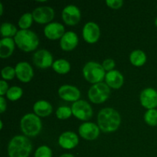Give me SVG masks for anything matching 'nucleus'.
<instances>
[{
	"label": "nucleus",
	"instance_id": "obj_32",
	"mask_svg": "<svg viewBox=\"0 0 157 157\" xmlns=\"http://www.w3.org/2000/svg\"><path fill=\"white\" fill-rule=\"evenodd\" d=\"M102 66L104 68V70L110 71L113 70V67H115V62L113 59L109 58V59L104 60V62H103L102 64Z\"/></svg>",
	"mask_w": 157,
	"mask_h": 157
},
{
	"label": "nucleus",
	"instance_id": "obj_33",
	"mask_svg": "<svg viewBox=\"0 0 157 157\" xmlns=\"http://www.w3.org/2000/svg\"><path fill=\"white\" fill-rule=\"evenodd\" d=\"M8 90H9V89H8V84L6 83V81L2 80L0 81V95L2 97L3 95L7 94Z\"/></svg>",
	"mask_w": 157,
	"mask_h": 157
},
{
	"label": "nucleus",
	"instance_id": "obj_31",
	"mask_svg": "<svg viewBox=\"0 0 157 157\" xmlns=\"http://www.w3.org/2000/svg\"><path fill=\"white\" fill-rule=\"evenodd\" d=\"M107 5L112 9H120L124 4V1L122 0H107Z\"/></svg>",
	"mask_w": 157,
	"mask_h": 157
},
{
	"label": "nucleus",
	"instance_id": "obj_30",
	"mask_svg": "<svg viewBox=\"0 0 157 157\" xmlns=\"http://www.w3.org/2000/svg\"><path fill=\"white\" fill-rule=\"evenodd\" d=\"M15 75H16L15 70L10 66L5 67L2 70V77L5 80H12L15 77Z\"/></svg>",
	"mask_w": 157,
	"mask_h": 157
},
{
	"label": "nucleus",
	"instance_id": "obj_16",
	"mask_svg": "<svg viewBox=\"0 0 157 157\" xmlns=\"http://www.w3.org/2000/svg\"><path fill=\"white\" fill-rule=\"evenodd\" d=\"M44 35L52 40L58 39L64 35V27L58 22H52L44 27Z\"/></svg>",
	"mask_w": 157,
	"mask_h": 157
},
{
	"label": "nucleus",
	"instance_id": "obj_18",
	"mask_svg": "<svg viewBox=\"0 0 157 157\" xmlns=\"http://www.w3.org/2000/svg\"><path fill=\"white\" fill-rule=\"evenodd\" d=\"M78 37L74 32H67L61 37L60 44L63 50L71 51L78 45Z\"/></svg>",
	"mask_w": 157,
	"mask_h": 157
},
{
	"label": "nucleus",
	"instance_id": "obj_36",
	"mask_svg": "<svg viewBox=\"0 0 157 157\" xmlns=\"http://www.w3.org/2000/svg\"><path fill=\"white\" fill-rule=\"evenodd\" d=\"M3 13V6H2V3L0 2V15H2Z\"/></svg>",
	"mask_w": 157,
	"mask_h": 157
},
{
	"label": "nucleus",
	"instance_id": "obj_26",
	"mask_svg": "<svg viewBox=\"0 0 157 157\" xmlns=\"http://www.w3.org/2000/svg\"><path fill=\"white\" fill-rule=\"evenodd\" d=\"M33 15L32 14L27 12L22 15V16L20 18L19 21H18V25L21 29H27L32 25V21H33Z\"/></svg>",
	"mask_w": 157,
	"mask_h": 157
},
{
	"label": "nucleus",
	"instance_id": "obj_4",
	"mask_svg": "<svg viewBox=\"0 0 157 157\" xmlns=\"http://www.w3.org/2000/svg\"><path fill=\"white\" fill-rule=\"evenodd\" d=\"M83 75L87 81L94 84L101 83L106 76L103 66L95 61H89L84 65Z\"/></svg>",
	"mask_w": 157,
	"mask_h": 157
},
{
	"label": "nucleus",
	"instance_id": "obj_19",
	"mask_svg": "<svg viewBox=\"0 0 157 157\" xmlns=\"http://www.w3.org/2000/svg\"><path fill=\"white\" fill-rule=\"evenodd\" d=\"M105 80L107 85L114 89L120 88L124 84V76L121 72L116 70H112L106 74Z\"/></svg>",
	"mask_w": 157,
	"mask_h": 157
},
{
	"label": "nucleus",
	"instance_id": "obj_29",
	"mask_svg": "<svg viewBox=\"0 0 157 157\" xmlns=\"http://www.w3.org/2000/svg\"><path fill=\"white\" fill-rule=\"evenodd\" d=\"M35 157H52V150L47 146H41L35 151Z\"/></svg>",
	"mask_w": 157,
	"mask_h": 157
},
{
	"label": "nucleus",
	"instance_id": "obj_35",
	"mask_svg": "<svg viewBox=\"0 0 157 157\" xmlns=\"http://www.w3.org/2000/svg\"><path fill=\"white\" fill-rule=\"evenodd\" d=\"M60 157H75V156H74L73 155H71V154H69V153H65V154L61 155V156Z\"/></svg>",
	"mask_w": 157,
	"mask_h": 157
},
{
	"label": "nucleus",
	"instance_id": "obj_27",
	"mask_svg": "<svg viewBox=\"0 0 157 157\" xmlns=\"http://www.w3.org/2000/svg\"><path fill=\"white\" fill-rule=\"evenodd\" d=\"M144 120L146 123L150 126L157 125V110L151 109L148 110L144 115Z\"/></svg>",
	"mask_w": 157,
	"mask_h": 157
},
{
	"label": "nucleus",
	"instance_id": "obj_2",
	"mask_svg": "<svg viewBox=\"0 0 157 157\" xmlns=\"http://www.w3.org/2000/svg\"><path fill=\"white\" fill-rule=\"evenodd\" d=\"M32 149L29 138L25 136H15L9 142L8 153L9 157H29Z\"/></svg>",
	"mask_w": 157,
	"mask_h": 157
},
{
	"label": "nucleus",
	"instance_id": "obj_20",
	"mask_svg": "<svg viewBox=\"0 0 157 157\" xmlns=\"http://www.w3.org/2000/svg\"><path fill=\"white\" fill-rule=\"evenodd\" d=\"M15 41L11 38H4L0 41V57L9 58L15 49Z\"/></svg>",
	"mask_w": 157,
	"mask_h": 157
},
{
	"label": "nucleus",
	"instance_id": "obj_22",
	"mask_svg": "<svg viewBox=\"0 0 157 157\" xmlns=\"http://www.w3.org/2000/svg\"><path fill=\"white\" fill-rule=\"evenodd\" d=\"M130 62L135 66H142L147 61V55L143 51L135 50L130 55Z\"/></svg>",
	"mask_w": 157,
	"mask_h": 157
},
{
	"label": "nucleus",
	"instance_id": "obj_11",
	"mask_svg": "<svg viewBox=\"0 0 157 157\" xmlns=\"http://www.w3.org/2000/svg\"><path fill=\"white\" fill-rule=\"evenodd\" d=\"M53 61V57L52 54L47 50L41 49L38 50L34 54L33 62L37 67L40 68H47L50 67Z\"/></svg>",
	"mask_w": 157,
	"mask_h": 157
},
{
	"label": "nucleus",
	"instance_id": "obj_13",
	"mask_svg": "<svg viewBox=\"0 0 157 157\" xmlns=\"http://www.w3.org/2000/svg\"><path fill=\"white\" fill-rule=\"evenodd\" d=\"M101 32L100 28L96 23L89 21L86 23L83 29V37L87 42L93 44L99 39Z\"/></svg>",
	"mask_w": 157,
	"mask_h": 157
},
{
	"label": "nucleus",
	"instance_id": "obj_3",
	"mask_svg": "<svg viewBox=\"0 0 157 157\" xmlns=\"http://www.w3.org/2000/svg\"><path fill=\"white\" fill-rule=\"evenodd\" d=\"M15 42L21 50L29 52L38 47L39 40L34 32L29 29H21L15 35Z\"/></svg>",
	"mask_w": 157,
	"mask_h": 157
},
{
	"label": "nucleus",
	"instance_id": "obj_14",
	"mask_svg": "<svg viewBox=\"0 0 157 157\" xmlns=\"http://www.w3.org/2000/svg\"><path fill=\"white\" fill-rule=\"evenodd\" d=\"M15 70L17 78L22 82H29L33 78V69L31 67L30 64L25 61L17 64Z\"/></svg>",
	"mask_w": 157,
	"mask_h": 157
},
{
	"label": "nucleus",
	"instance_id": "obj_25",
	"mask_svg": "<svg viewBox=\"0 0 157 157\" xmlns=\"http://www.w3.org/2000/svg\"><path fill=\"white\" fill-rule=\"evenodd\" d=\"M22 89L21 87H17V86H13V87H10L9 89L7 94H6V96H7V98L10 101H15L21 98V95H22Z\"/></svg>",
	"mask_w": 157,
	"mask_h": 157
},
{
	"label": "nucleus",
	"instance_id": "obj_34",
	"mask_svg": "<svg viewBox=\"0 0 157 157\" xmlns=\"http://www.w3.org/2000/svg\"><path fill=\"white\" fill-rule=\"evenodd\" d=\"M6 109V101L3 97H0V112L2 113Z\"/></svg>",
	"mask_w": 157,
	"mask_h": 157
},
{
	"label": "nucleus",
	"instance_id": "obj_15",
	"mask_svg": "<svg viewBox=\"0 0 157 157\" xmlns=\"http://www.w3.org/2000/svg\"><path fill=\"white\" fill-rule=\"evenodd\" d=\"M58 94L60 98L66 101H79L81 97V92L78 87L72 85H63L58 90Z\"/></svg>",
	"mask_w": 157,
	"mask_h": 157
},
{
	"label": "nucleus",
	"instance_id": "obj_21",
	"mask_svg": "<svg viewBox=\"0 0 157 157\" xmlns=\"http://www.w3.org/2000/svg\"><path fill=\"white\" fill-rule=\"evenodd\" d=\"M34 111L37 116L47 117L52 112V106L46 101H38L34 104Z\"/></svg>",
	"mask_w": 157,
	"mask_h": 157
},
{
	"label": "nucleus",
	"instance_id": "obj_8",
	"mask_svg": "<svg viewBox=\"0 0 157 157\" xmlns=\"http://www.w3.org/2000/svg\"><path fill=\"white\" fill-rule=\"evenodd\" d=\"M62 18L64 22L69 25H75L81 19L80 9L74 5L66 6L62 11Z\"/></svg>",
	"mask_w": 157,
	"mask_h": 157
},
{
	"label": "nucleus",
	"instance_id": "obj_1",
	"mask_svg": "<svg viewBox=\"0 0 157 157\" xmlns=\"http://www.w3.org/2000/svg\"><path fill=\"white\" fill-rule=\"evenodd\" d=\"M121 121V118L119 113L113 108H104L98 113V127L105 133H110L117 130Z\"/></svg>",
	"mask_w": 157,
	"mask_h": 157
},
{
	"label": "nucleus",
	"instance_id": "obj_17",
	"mask_svg": "<svg viewBox=\"0 0 157 157\" xmlns=\"http://www.w3.org/2000/svg\"><path fill=\"white\" fill-rule=\"evenodd\" d=\"M58 144L62 148L71 150L78 144V136L73 132H64L59 136Z\"/></svg>",
	"mask_w": 157,
	"mask_h": 157
},
{
	"label": "nucleus",
	"instance_id": "obj_10",
	"mask_svg": "<svg viewBox=\"0 0 157 157\" xmlns=\"http://www.w3.org/2000/svg\"><path fill=\"white\" fill-rule=\"evenodd\" d=\"M33 18L35 21L41 24L48 23L53 19L55 16V12L52 7L49 6H41L35 9L32 12Z\"/></svg>",
	"mask_w": 157,
	"mask_h": 157
},
{
	"label": "nucleus",
	"instance_id": "obj_23",
	"mask_svg": "<svg viewBox=\"0 0 157 157\" xmlns=\"http://www.w3.org/2000/svg\"><path fill=\"white\" fill-rule=\"evenodd\" d=\"M52 67L57 73L64 75L69 72L71 69V64L67 60L58 59L53 63Z\"/></svg>",
	"mask_w": 157,
	"mask_h": 157
},
{
	"label": "nucleus",
	"instance_id": "obj_37",
	"mask_svg": "<svg viewBox=\"0 0 157 157\" xmlns=\"http://www.w3.org/2000/svg\"><path fill=\"white\" fill-rule=\"evenodd\" d=\"M0 124H1V129H2V126H3V124H2V121H0Z\"/></svg>",
	"mask_w": 157,
	"mask_h": 157
},
{
	"label": "nucleus",
	"instance_id": "obj_9",
	"mask_svg": "<svg viewBox=\"0 0 157 157\" xmlns=\"http://www.w3.org/2000/svg\"><path fill=\"white\" fill-rule=\"evenodd\" d=\"M141 104L148 110L155 109L157 107V91L155 89L146 88L140 94Z\"/></svg>",
	"mask_w": 157,
	"mask_h": 157
},
{
	"label": "nucleus",
	"instance_id": "obj_5",
	"mask_svg": "<svg viewBox=\"0 0 157 157\" xmlns=\"http://www.w3.org/2000/svg\"><path fill=\"white\" fill-rule=\"evenodd\" d=\"M21 128L26 136H35L41 131V121L36 114L28 113L21 118Z\"/></svg>",
	"mask_w": 157,
	"mask_h": 157
},
{
	"label": "nucleus",
	"instance_id": "obj_38",
	"mask_svg": "<svg viewBox=\"0 0 157 157\" xmlns=\"http://www.w3.org/2000/svg\"><path fill=\"white\" fill-rule=\"evenodd\" d=\"M155 23H156V25L157 26V18H156V21H155Z\"/></svg>",
	"mask_w": 157,
	"mask_h": 157
},
{
	"label": "nucleus",
	"instance_id": "obj_6",
	"mask_svg": "<svg viewBox=\"0 0 157 157\" xmlns=\"http://www.w3.org/2000/svg\"><path fill=\"white\" fill-rule=\"evenodd\" d=\"M110 90L105 83H98L90 87L88 91L89 99L94 104H101L110 97Z\"/></svg>",
	"mask_w": 157,
	"mask_h": 157
},
{
	"label": "nucleus",
	"instance_id": "obj_24",
	"mask_svg": "<svg viewBox=\"0 0 157 157\" xmlns=\"http://www.w3.org/2000/svg\"><path fill=\"white\" fill-rule=\"evenodd\" d=\"M17 29L13 24L9 22L2 23L1 25V34L3 37L9 38L17 34Z\"/></svg>",
	"mask_w": 157,
	"mask_h": 157
},
{
	"label": "nucleus",
	"instance_id": "obj_7",
	"mask_svg": "<svg viewBox=\"0 0 157 157\" xmlns=\"http://www.w3.org/2000/svg\"><path fill=\"white\" fill-rule=\"evenodd\" d=\"M71 110L74 116L81 121H87L90 119L93 115V110L90 104L81 100L72 104Z\"/></svg>",
	"mask_w": 157,
	"mask_h": 157
},
{
	"label": "nucleus",
	"instance_id": "obj_12",
	"mask_svg": "<svg viewBox=\"0 0 157 157\" xmlns=\"http://www.w3.org/2000/svg\"><path fill=\"white\" fill-rule=\"evenodd\" d=\"M80 135L81 137L87 140H94L99 136L100 127L94 123H84L79 127Z\"/></svg>",
	"mask_w": 157,
	"mask_h": 157
},
{
	"label": "nucleus",
	"instance_id": "obj_28",
	"mask_svg": "<svg viewBox=\"0 0 157 157\" xmlns=\"http://www.w3.org/2000/svg\"><path fill=\"white\" fill-rule=\"evenodd\" d=\"M72 114L71 108L66 106H62V107H58L56 111V116L58 117V119L65 120L70 117Z\"/></svg>",
	"mask_w": 157,
	"mask_h": 157
}]
</instances>
